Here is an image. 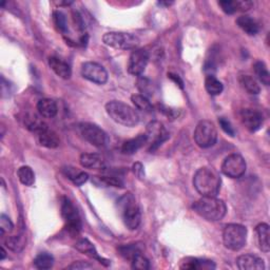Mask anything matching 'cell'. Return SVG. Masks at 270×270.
<instances>
[{"mask_svg":"<svg viewBox=\"0 0 270 270\" xmlns=\"http://www.w3.org/2000/svg\"><path fill=\"white\" fill-rule=\"evenodd\" d=\"M220 185L219 174L212 167L200 168L193 177V186L202 197H216Z\"/></svg>","mask_w":270,"mask_h":270,"instance_id":"cell-1","label":"cell"},{"mask_svg":"<svg viewBox=\"0 0 270 270\" xmlns=\"http://www.w3.org/2000/svg\"><path fill=\"white\" fill-rule=\"evenodd\" d=\"M193 210L205 219L217 222L226 215L227 207L224 201L216 197H203L193 204Z\"/></svg>","mask_w":270,"mask_h":270,"instance_id":"cell-2","label":"cell"},{"mask_svg":"<svg viewBox=\"0 0 270 270\" xmlns=\"http://www.w3.org/2000/svg\"><path fill=\"white\" fill-rule=\"evenodd\" d=\"M106 111L115 122L125 127H134L139 122V115L136 111L122 102L111 101L107 103Z\"/></svg>","mask_w":270,"mask_h":270,"instance_id":"cell-3","label":"cell"},{"mask_svg":"<svg viewBox=\"0 0 270 270\" xmlns=\"http://www.w3.org/2000/svg\"><path fill=\"white\" fill-rule=\"evenodd\" d=\"M118 209L124 224L130 230H135L140 224V211L132 193H126L118 201Z\"/></svg>","mask_w":270,"mask_h":270,"instance_id":"cell-4","label":"cell"},{"mask_svg":"<svg viewBox=\"0 0 270 270\" xmlns=\"http://www.w3.org/2000/svg\"><path fill=\"white\" fill-rule=\"evenodd\" d=\"M247 241V228L240 224H228L223 231V242L227 249L239 251Z\"/></svg>","mask_w":270,"mask_h":270,"instance_id":"cell-5","label":"cell"},{"mask_svg":"<svg viewBox=\"0 0 270 270\" xmlns=\"http://www.w3.org/2000/svg\"><path fill=\"white\" fill-rule=\"evenodd\" d=\"M193 137L200 148L207 149L214 146L217 140V131L214 124L210 120H201L194 130Z\"/></svg>","mask_w":270,"mask_h":270,"instance_id":"cell-6","label":"cell"},{"mask_svg":"<svg viewBox=\"0 0 270 270\" xmlns=\"http://www.w3.org/2000/svg\"><path fill=\"white\" fill-rule=\"evenodd\" d=\"M106 45L120 50H133L139 44V39L130 33H120V32H110L103 37Z\"/></svg>","mask_w":270,"mask_h":270,"instance_id":"cell-7","label":"cell"},{"mask_svg":"<svg viewBox=\"0 0 270 270\" xmlns=\"http://www.w3.org/2000/svg\"><path fill=\"white\" fill-rule=\"evenodd\" d=\"M78 129L83 138L94 147L104 148L107 146L109 141L108 135L99 126L91 122H83L79 125Z\"/></svg>","mask_w":270,"mask_h":270,"instance_id":"cell-8","label":"cell"},{"mask_svg":"<svg viewBox=\"0 0 270 270\" xmlns=\"http://www.w3.org/2000/svg\"><path fill=\"white\" fill-rule=\"evenodd\" d=\"M61 215L66 222L67 230L71 234H78L82 230V219L75 206L69 199H63L61 203Z\"/></svg>","mask_w":270,"mask_h":270,"instance_id":"cell-9","label":"cell"},{"mask_svg":"<svg viewBox=\"0 0 270 270\" xmlns=\"http://www.w3.org/2000/svg\"><path fill=\"white\" fill-rule=\"evenodd\" d=\"M246 162L240 154L228 155L223 164H222V172L230 179H240L246 172Z\"/></svg>","mask_w":270,"mask_h":270,"instance_id":"cell-10","label":"cell"},{"mask_svg":"<svg viewBox=\"0 0 270 270\" xmlns=\"http://www.w3.org/2000/svg\"><path fill=\"white\" fill-rule=\"evenodd\" d=\"M81 73L84 78L97 85H104L108 81V72L97 62L87 61L83 63Z\"/></svg>","mask_w":270,"mask_h":270,"instance_id":"cell-11","label":"cell"},{"mask_svg":"<svg viewBox=\"0 0 270 270\" xmlns=\"http://www.w3.org/2000/svg\"><path fill=\"white\" fill-rule=\"evenodd\" d=\"M146 135L148 137V142L150 141L151 147L150 150H154L160 147L164 141L169 138V133L165 129V127L160 121H151L147 126Z\"/></svg>","mask_w":270,"mask_h":270,"instance_id":"cell-12","label":"cell"},{"mask_svg":"<svg viewBox=\"0 0 270 270\" xmlns=\"http://www.w3.org/2000/svg\"><path fill=\"white\" fill-rule=\"evenodd\" d=\"M149 61V53L144 49H135L129 58L128 72L134 76L144 73Z\"/></svg>","mask_w":270,"mask_h":270,"instance_id":"cell-13","label":"cell"},{"mask_svg":"<svg viewBox=\"0 0 270 270\" xmlns=\"http://www.w3.org/2000/svg\"><path fill=\"white\" fill-rule=\"evenodd\" d=\"M241 119L246 129L250 132H257L263 125V115L257 110L244 109L241 112Z\"/></svg>","mask_w":270,"mask_h":270,"instance_id":"cell-14","label":"cell"},{"mask_svg":"<svg viewBox=\"0 0 270 270\" xmlns=\"http://www.w3.org/2000/svg\"><path fill=\"white\" fill-rule=\"evenodd\" d=\"M236 265L241 270H263L264 261L253 255H242L236 259Z\"/></svg>","mask_w":270,"mask_h":270,"instance_id":"cell-15","label":"cell"},{"mask_svg":"<svg viewBox=\"0 0 270 270\" xmlns=\"http://www.w3.org/2000/svg\"><path fill=\"white\" fill-rule=\"evenodd\" d=\"M181 269L185 270H195V269H214L215 264L209 260H202L198 258L188 257L181 261L180 264Z\"/></svg>","mask_w":270,"mask_h":270,"instance_id":"cell-16","label":"cell"},{"mask_svg":"<svg viewBox=\"0 0 270 270\" xmlns=\"http://www.w3.org/2000/svg\"><path fill=\"white\" fill-rule=\"evenodd\" d=\"M148 142V137L145 134H139L134 138H131L124 142L121 147V152L127 155H132L137 152L141 147H144Z\"/></svg>","mask_w":270,"mask_h":270,"instance_id":"cell-17","label":"cell"},{"mask_svg":"<svg viewBox=\"0 0 270 270\" xmlns=\"http://www.w3.org/2000/svg\"><path fill=\"white\" fill-rule=\"evenodd\" d=\"M49 66L54 71V73L62 79H69L72 75L71 67L66 61L58 57H50L49 58Z\"/></svg>","mask_w":270,"mask_h":270,"instance_id":"cell-18","label":"cell"},{"mask_svg":"<svg viewBox=\"0 0 270 270\" xmlns=\"http://www.w3.org/2000/svg\"><path fill=\"white\" fill-rule=\"evenodd\" d=\"M79 163L88 169H104L105 168V160L101 154L97 153H84L81 155Z\"/></svg>","mask_w":270,"mask_h":270,"instance_id":"cell-19","label":"cell"},{"mask_svg":"<svg viewBox=\"0 0 270 270\" xmlns=\"http://www.w3.org/2000/svg\"><path fill=\"white\" fill-rule=\"evenodd\" d=\"M75 248L78 250V251H81L83 252L84 255L94 259V260H97L100 263H103L105 265H109V261H106L104 260L103 258L100 257V255L97 253L96 249H95V247L93 246V244L88 241L87 239H82V240H79L76 244H75Z\"/></svg>","mask_w":270,"mask_h":270,"instance_id":"cell-20","label":"cell"},{"mask_svg":"<svg viewBox=\"0 0 270 270\" xmlns=\"http://www.w3.org/2000/svg\"><path fill=\"white\" fill-rule=\"evenodd\" d=\"M235 22L237 27H239L241 30H243L246 34L250 36H255L260 32L259 23L255 19L251 18L250 16H246V15L240 16Z\"/></svg>","mask_w":270,"mask_h":270,"instance_id":"cell-21","label":"cell"},{"mask_svg":"<svg viewBox=\"0 0 270 270\" xmlns=\"http://www.w3.org/2000/svg\"><path fill=\"white\" fill-rule=\"evenodd\" d=\"M39 114L45 118H53L58 112L57 104L51 99H42L37 103Z\"/></svg>","mask_w":270,"mask_h":270,"instance_id":"cell-22","label":"cell"},{"mask_svg":"<svg viewBox=\"0 0 270 270\" xmlns=\"http://www.w3.org/2000/svg\"><path fill=\"white\" fill-rule=\"evenodd\" d=\"M38 140H39V144L42 147L49 148V149L57 148L60 144V139L58 135L54 131L50 130L49 128L38 134Z\"/></svg>","mask_w":270,"mask_h":270,"instance_id":"cell-23","label":"cell"},{"mask_svg":"<svg viewBox=\"0 0 270 270\" xmlns=\"http://www.w3.org/2000/svg\"><path fill=\"white\" fill-rule=\"evenodd\" d=\"M257 235H258V242L260 249L267 253L270 250V244H269V226L266 223H261L256 228Z\"/></svg>","mask_w":270,"mask_h":270,"instance_id":"cell-24","label":"cell"},{"mask_svg":"<svg viewBox=\"0 0 270 270\" xmlns=\"http://www.w3.org/2000/svg\"><path fill=\"white\" fill-rule=\"evenodd\" d=\"M205 88L211 96L219 95L224 90V86L218 79L213 75H208L205 79Z\"/></svg>","mask_w":270,"mask_h":270,"instance_id":"cell-25","label":"cell"},{"mask_svg":"<svg viewBox=\"0 0 270 270\" xmlns=\"http://www.w3.org/2000/svg\"><path fill=\"white\" fill-rule=\"evenodd\" d=\"M253 71H255V74L257 76V78L259 81L265 85V86H269L270 84V74L269 71L265 65L264 61L258 60L255 63H253Z\"/></svg>","mask_w":270,"mask_h":270,"instance_id":"cell-26","label":"cell"},{"mask_svg":"<svg viewBox=\"0 0 270 270\" xmlns=\"http://www.w3.org/2000/svg\"><path fill=\"white\" fill-rule=\"evenodd\" d=\"M240 84L244 90H246L249 94H259L261 92V88L255 78L250 75H241L240 76Z\"/></svg>","mask_w":270,"mask_h":270,"instance_id":"cell-27","label":"cell"},{"mask_svg":"<svg viewBox=\"0 0 270 270\" xmlns=\"http://www.w3.org/2000/svg\"><path fill=\"white\" fill-rule=\"evenodd\" d=\"M17 176L20 183L24 186H32L35 183V174L29 166H22L18 169Z\"/></svg>","mask_w":270,"mask_h":270,"instance_id":"cell-28","label":"cell"},{"mask_svg":"<svg viewBox=\"0 0 270 270\" xmlns=\"http://www.w3.org/2000/svg\"><path fill=\"white\" fill-rule=\"evenodd\" d=\"M26 126L30 131L37 133V134H39V133H41L47 129V125L35 115L26 118Z\"/></svg>","mask_w":270,"mask_h":270,"instance_id":"cell-29","label":"cell"},{"mask_svg":"<svg viewBox=\"0 0 270 270\" xmlns=\"http://www.w3.org/2000/svg\"><path fill=\"white\" fill-rule=\"evenodd\" d=\"M54 258L50 253L42 252L34 259V266L40 270H46L53 267Z\"/></svg>","mask_w":270,"mask_h":270,"instance_id":"cell-30","label":"cell"},{"mask_svg":"<svg viewBox=\"0 0 270 270\" xmlns=\"http://www.w3.org/2000/svg\"><path fill=\"white\" fill-rule=\"evenodd\" d=\"M6 246L15 252L21 251L26 246V237L23 235H12L6 239Z\"/></svg>","mask_w":270,"mask_h":270,"instance_id":"cell-31","label":"cell"},{"mask_svg":"<svg viewBox=\"0 0 270 270\" xmlns=\"http://www.w3.org/2000/svg\"><path fill=\"white\" fill-rule=\"evenodd\" d=\"M131 102L140 111H144V112H151L153 107L145 95L142 94H134L131 96Z\"/></svg>","mask_w":270,"mask_h":270,"instance_id":"cell-32","label":"cell"},{"mask_svg":"<svg viewBox=\"0 0 270 270\" xmlns=\"http://www.w3.org/2000/svg\"><path fill=\"white\" fill-rule=\"evenodd\" d=\"M118 251L120 255L127 259L132 261L134 257H136L139 253H141V248L136 244H129V245H124L118 248Z\"/></svg>","mask_w":270,"mask_h":270,"instance_id":"cell-33","label":"cell"},{"mask_svg":"<svg viewBox=\"0 0 270 270\" xmlns=\"http://www.w3.org/2000/svg\"><path fill=\"white\" fill-rule=\"evenodd\" d=\"M53 20L54 23L56 26V28L62 32V33H67L68 31V22H67V18L63 13L56 11L53 13Z\"/></svg>","mask_w":270,"mask_h":270,"instance_id":"cell-34","label":"cell"},{"mask_svg":"<svg viewBox=\"0 0 270 270\" xmlns=\"http://www.w3.org/2000/svg\"><path fill=\"white\" fill-rule=\"evenodd\" d=\"M132 263V268L133 269H137V270H147L150 268V263L149 260L145 257L142 256L141 253L137 255L136 257H134L131 261Z\"/></svg>","mask_w":270,"mask_h":270,"instance_id":"cell-35","label":"cell"},{"mask_svg":"<svg viewBox=\"0 0 270 270\" xmlns=\"http://www.w3.org/2000/svg\"><path fill=\"white\" fill-rule=\"evenodd\" d=\"M218 6L229 15L239 11V2H235V0H222V2H218Z\"/></svg>","mask_w":270,"mask_h":270,"instance_id":"cell-36","label":"cell"},{"mask_svg":"<svg viewBox=\"0 0 270 270\" xmlns=\"http://www.w3.org/2000/svg\"><path fill=\"white\" fill-rule=\"evenodd\" d=\"M13 228L14 225L9 216H7L6 214L0 215V231H2V234H4L5 232H11Z\"/></svg>","mask_w":270,"mask_h":270,"instance_id":"cell-37","label":"cell"},{"mask_svg":"<svg viewBox=\"0 0 270 270\" xmlns=\"http://www.w3.org/2000/svg\"><path fill=\"white\" fill-rule=\"evenodd\" d=\"M137 87H138L139 91L142 93V95H145L146 97H147V95H151L152 85L147 78H142V77L139 78L138 82H137Z\"/></svg>","mask_w":270,"mask_h":270,"instance_id":"cell-38","label":"cell"},{"mask_svg":"<svg viewBox=\"0 0 270 270\" xmlns=\"http://www.w3.org/2000/svg\"><path fill=\"white\" fill-rule=\"evenodd\" d=\"M218 122H219L220 128L223 129V131H224L226 134H228L229 136H232V137L235 135V131H234L233 127L231 126V124H230L229 120H227V119L224 118V117H222V118L218 119Z\"/></svg>","mask_w":270,"mask_h":270,"instance_id":"cell-39","label":"cell"},{"mask_svg":"<svg viewBox=\"0 0 270 270\" xmlns=\"http://www.w3.org/2000/svg\"><path fill=\"white\" fill-rule=\"evenodd\" d=\"M100 180L106 186H111V187H122L124 186V183L121 182V180L115 177H102Z\"/></svg>","mask_w":270,"mask_h":270,"instance_id":"cell-40","label":"cell"},{"mask_svg":"<svg viewBox=\"0 0 270 270\" xmlns=\"http://www.w3.org/2000/svg\"><path fill=\"white\" fill-rule=\"evenodd\" d=\"M89 180V176H88V173L85 172V171H78L76 173V176L71 180L73 182L74 185L76 186H82L84 185L87 181Z\"/></svg>","mask_w":270,"mask_h":270,"instance_id":"cell-41","label":"cell"},{"mask_svg":"<svg viewBox=\"0 0 270 270\" xmlns=\"http://www.w3.org/2000/svg\"><path fill=\"white\" fill-rule=\"evenodd\" d=\"M68 268L69 269H76V270H78V269H90V268H92V266L89 263H87V262L78 261V262H74L73 264H71Z\"/></svg>","mask_w":270,"mask_h":270,"instance_id":"cell-42","label":"cell"},{"mask_svg":"<svg viewBox=\"0 0 270 270\" xmlns=\"http://www.w3.org/2000/svg\"><path fill=\"white\" fill-rule=\"evenodd\" d=\"M253 7L252 2H239V11H249Z\"/></svg>","mask_w":270,"mask_h":270,"instance_id":"cell-43","label":"cell"},{"mask_svg":"<svg viewBox=\"0 0 270 270\" xmlns=\"http://www.w3.org/2000/svg\"><path fill=\"white\" fill-rule=\"evenodd\" d=\"M168 77H169L170 79H172V81H173L174 83H176L181 89L184 88V83H183V81H182V79H181L178 75L172 74V73H169V74H168Z\"/></svg>","mask_w":270,"mask_h":270,"instance_id":"cell-44","label":"cell"},{"mask_svg":"<svg viewBox=\"0 0 270 270\" xmlns=\"http://www.w3.org/2000/svg\"><path fill=\"white\" fill-rule=\"evenodd\" d=\"M6 250H5V248L3 247L2 248V260H5V258H6Z\"/></svg>","mask_w":270,"mask_h":270,"instance_id":"cell-45","label":"cell"},{"mask_svg":"<svg viewBox=\"0 0 270 270\" xmlns=\"http://www.w3.org/2000/svg\"><path fill=\"white\" fill-rule=\"evenodd\" d=\"M173 3H164V2H161V3H158V5H161V6H171Z\"/></svg>","mask_w":270,"mask_h":270,"instance_id":"cell-46","label":"cell"}]
</instances>
